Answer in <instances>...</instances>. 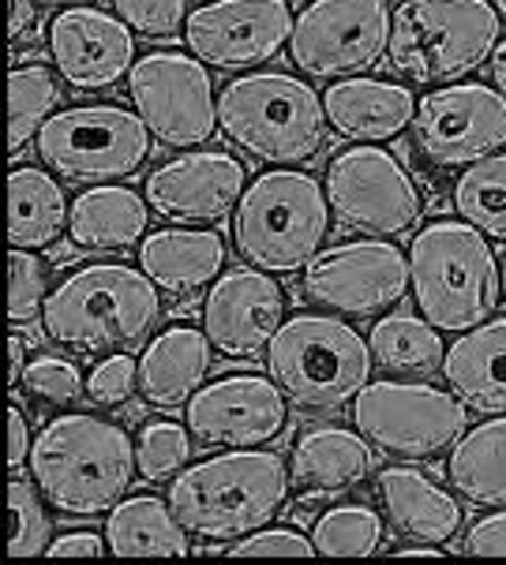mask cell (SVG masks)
<instances>
[{
	"instance_id": "obj_1",
	"label": "cell",
	"mask_w": 506,
	"mask_h": 565,
	"mask_svg": "<svg viewBox=\"0 0 506 565\" xmlns=\"http://www.w3.org/2000/svg\"><path fill=\"white\" fill-rule=\"evenodd\" d=\"M136 468L139 457L128 430L87 412L50 419L31 449V472L42 498L80 521L120 505Z\"/></svg>"
},
{
	"instance_id": "obj_2",
	"label": "cell",
	"mask_w": 506,
	"mask_h": 565,
	"mask_svg": "<svg viewBox=\"0 0 506 565\" xmlns=\"http://www.w3.org/2000/svg\"><path fill=\"white\" fill-rule=\"evenodd\" d=\"M158 319V285L120 263H94L68 274L42 311L45 338L80 356L139 349Z\"/></svg>"
},
{
	"instance_id": "obj_3",
	"label": "cell",
	"mask_w": 506,
	"mask_h": 565,
	"mask_svg": "<svg viewBox=\"0 0 506 565\" xmlns=\"http://www.w3.org/2000/svg\"><path fill=\"white\" fill-rule=\"evenodd\" d=\"M289 476L282 454L233 449L185 468L169 483V505L199 540H244L278 516Z\"/></svg>"
},
{
	"instance_id": "obj_4",
	"label": "cell",
	"mask_w": 506,
	"mask_h": 565,
	"mask_svg": "<svg viewBox=\"0 0 506 565\" xmlns=\"http://www.w3.org/2000/svg\"><path fill=\"white\" fill-rule=\"evenodd\" d=\"M409 289L435 330L465 333L499 308L503 270L476 225L432 222L409 244Z\"/></svg>"
},
{
	"instance_id": "obj_5",
	"label": "cell",
	"mask_w": 506,
	"mask_h": 565,
	"mask_svg": "<svg viewBox=\"0 0 506 565\" xmlns=\"http://www.w3.org/2000/svg\"><path fill=\"white\" fill-rule=\"evenodd\" d=\"M218 128L244 154L271 166H304L327 142V109L297 75L260 72L222 90Z\"/></svg>"
},
{
	"instance_id": "obj_6",
	"label": "cell",
	"mask_w": 506,
	"mask_h": 565,
	"mask_svg": "<svg viewBox=\"0 0 506 565\" xmlns=\"http://www.w3.org/2000/svg\"><path fill=\"white\" fill-rule=\"evenodd\" d=\"M330 214L327 188L308 172H263L233 214L236 252L266 274H297L327 244Z\"/></svg>"
},
{
	"instance_id": "obj_7",
	"label": "cell",
	"mask_w": 506,
	"mask_h": 565,
	"mask_svg": "<svg viewBox=\"0 0 506 565\" xmlns=\"http://www.w3.org/2000/svg\"><path fill=\"white\" fill-rule=\"evenodd\" d=\"M376 367L371 344L330 315H297L282 322L266 349V371L304 412H334L357 401Z\"/></svg>"
},
{
	"instance_id": "obj_8",
	"label": "cell",
	"mask_w": 506,
	"mask_h": 565,
	"mask_svg": "<svg viewBox=\"0 0 506 565\" xmlns=\"http://www.w3.org/2000/svg\"><path fill=\"white\" fill-rule=\"evenodd\" d=\"M503 19L488 0H405L390 31V68L409 83H457L495 53Z\"/></svg>"
},
{
	"instance_id": "obj_9",
	"label": "cell",
	"mask_w": 506,
	"mask_h": 565,
	"mask_svg": "<svg viewBox=\"0 0 506 565\" xmlns=\"http://www.w3.org/2000/svg\"><path fill=\"white\" fill-rule=\"evenodd\" d=\"M352 424L376 449L405 461L451 449L470 430V405L432 382H368L352 401Z\"/></svg>"
},
{
	"instance_id": "obj_10",
	"label": "cell",
	"mask_w": 506,
	"mask_h": 565,
	"mask_svg": "<svg viewBox=\"0 0 506 565\" xmlns=\"http://www.w3.org/2000/svg\"><path fill=\"white\" fill-rule=\"evenodd\" d=\"M38 154L72 184H109L143 169L150 158V128L117 105H75L42 124Z\"/></svg>"
},
{
	"instance_id": "obj_11",
	"label": "cell",
	"mask_w": 506,
	"mask_h": 565,
	"mask_svg": "<svg viewBox=\"0 0 506 565\" xmlns=\"http://www.w3.org/2000/svg\"><path fill=\"white\" fill-rule=\"evenodd\" d=\"M327 199L341 225L365 236H405L417 228L424 203L405 166L387 150L349 147L338 150L327 166Z\"/></svg>"
},
{
	"instance_id": "obj_12",
	"label": "cell",
	"mask_w": 506,
	"mask_h": 565,
	"mask_svg": "<svg viewBox=\"0 0 506 565\" xmlns=\"http://www.w3.org/2000/svg\"><path fill=\"white\" fill-rule=\"evenodd\" d=\"M390 31L387 0H312L293 23L289 56L315 79H349L383 61Z\"/></svg>"
},
{
	"instance_id": "obj_13",
	"label": "cell",
	"mask_w": 506,
	"mask_h": 565,
	"mask_svg": "<svg viewBox=\"0 0 506 565\" xmlns=\"http://www.w3.org/2000/svg\"><path fill=\"white\" fill-rule=\"evenodd\" d=\"M413 142L435 169L476 166L506 147V98L484 83H451L417 102Z\"/></svg>"
},
{
	"instance_id": "obj_14",
	"label": "cell",
	"mask_w": 506,
	"mask_h": 565,
	"mask_svg": "<svg viewBox=\"0 0 506 565\" xmlns=\"http://www.w3.org/2000/svg\"><path fill=\"white\" fill-rule=\"evenodd\" d=\"M136 113L166 147H199L214 136L218 105L203 61L185 53H150L128 75Z\"/></svg>"
},
{
	"instance_id": "obj_15",
	"label": "cell",
	"mask_w": 506,
	"mask_h": 565,
	"mask_svg": "<svg viewBox=\"0 0 506 565\" xmlns=\"http://www.w3.org/2000/svg\"><path fill=\"white\" fill-rule=\"evenodd\" d=\"M409 292V258L398 252V244L357 241L319 252L304 274V296L323 308L368 319L394 303H402Z\"/></svg>"
},
{
	"instance_id": "obj_16",
	"label": "cell",
	"mask_w": 506,
	"mask_h": 565,
	"mask_svg": "<svg viewBox=\"0 0 506 565\" xmlns=\"http://www.w3.org/2000/svg\"><path fill=\"white\" fill-rule=\"evenodd\" d=\"M293 12L285 0H218L188 15V50L222 72L255 68L274 61L293 38Z\"/></svg>"
},
{
	"instance_id": "obj_17",
	"label": "cell",
	"mask_w": 506,
	"mask_h": 565,
	"mask_svg": "<svg viewBox=\"0 0 506 565\" xmlns=\"http://www.w3.org/2000/svg\"><path fill=\"white\" fill-rule=\"evenodd\" d=\"M282 386L260 375H229L203 386L188 401V430L210 449L266 446L289 424Z\"/></svg>"
},
{
	"instance_id": "obj_18",
	"label": "cell",
	"mask_w": 506,
	"mask_h": 565,
	"mask_svg": "<svg viewBox=\"0 0 506 565\" xmlns=\"http://www.w3.org/2000/svg\"><path fill=\"white\" fill-rule=\"evenodd\" d=\"M285 319V292L271 274L229 270L214 281L203 303V330L229 360H255L271 349Z\"/></svg>"
},
{
	"instance_id": "obj_19",
	"label": "cell",
	"mask_w": 506,
	"mask_h": 565,
	"mask_svg": "<svg viewBox=\"0 0 506 565\" xmlns=\"http://www.w3.org/2000/svg\"><path fill=\"white\" fill-rule=\"evenodd\" d=\"M247 172L233 154L199 150L166 161L147 177V203L166 222H222L244 199Z\"/></svg>"
},
{
	"instance_id": "obj_20",
	"label": "cell",
	"mask_w": 506,
	"mask_h": 565,
	"mask_svg": "<svg viewBox=\"0 0 506 565\" xmlns=\"http://www.w3.org/2000/svg\"><path fill=\"white\" fill-rule=\"evenodd\" d=\"M124 19L98 8H68L50 23V56L75 90H105L136 68V38Z\"/></svg>"
},
{
	"instance_id": "obj_21",
	"label": "cell",
	"mask_w": 506,
	"mask_h": 565,
	"mask_svg": "<svg viewBox=\"0 0 506 565\" xmlns=\"http://www.w3.org/2000/svg\"><path fill=\"white\" fill-rule=\"evenodd\" d=\"M323 109H327V124L338 136L357 142H383L413 128L417 98L398 83L349 75V79L334 83L330 90H323Z\"/></svg>"
},
{
	"instance_id": "obj_22",
	"label": "cell",
	"mask_w": 506,
	"mask_h": 565,
	"mask_svg": "<svg viewBox=\"0 0 506 565\" xmlns=\"http://www.w3.org/2000/svg\"><path fill=\"white\" fill-rule=\"evenodd\" d=\"M210 375V338L196 326H169L139 360V394L147 405L173 412L188 405Z\"/></svg>"
},
{
	"instance_id": "obj_23",
	"label": "cell",
	"mask_w": 506,
	"mask_h": 565,
	"mask_svg": "<svg viewBox=\"0 0 506 565\" xmlns=\"http://www.w3.org/2000/svg\"><path fill=\"white\" fill-rule=\"evenodd\" d=\"M379 502L398 532L417 543H451L462 532L465 510L457 498L428 480L417 468H383L379 472Z\"/></svg>"
},
{
	"instance_id": "obj_24",
	"label": "cell",
	"mask_w": 506,
	"mask_h": 565,
	"mask_svg": "<svg viewBox=\"0 0 506 565\" xmlns=\"http://www.w3.org/2000/svg\"><path fill=\"white\" fill-rule=\"evenodd\" d=\"M139 266L158 289L192 296L218 281L225 266V241L210 228H161L139 244Z\"/></svg>"
},
{
	"instance_id": "obj_25",
	"label": "cell",
	"mask_w": 506,
	"mask_h": 565,
	"mask_svg": "<svg viewBox=\"0 0 506 565\" xmlns=\"http://www.w3.org/2000/svg\"><path fill=\"white\" fill-rule=\"evenodd\" d=\"M443 375L470 408L484 416L506 412V319H488L465 330L446 349Z\"/></svg>"
},
{
	"instance_id": "obj_26",
	"label": "cell",
	"mask_w": 506,
	"mask_h": 565,
	"mask_svg": "<svg viewBox=\"0 0 506 565\" xmlns=\"http://www.w3.org/2000/svg\"><path fill=\"white\" fill-rule=\"evenodd\" d=\"M371 472V443L349 427H312L293 446V483L312 494H341Z\"/></svg>"
},
{
	"instance_id": "obj_27",
	"label": "cell",
	"mask_w": 506,
	"mask_h": 565,
	"mask_svg": "<svg viewBox=\"0 0 506 565\" xmlns=\"http://www.w3.org/2000/svg\"><path fill=\"white\" fill-rule=\"evenodd\" d=\"M150 210L131 188L98 184L72 203L68 233L80 252H124L147 233Z\"/></svg>"
},
{
	"instance_id": "obj_28",
	"label": "cell",
	"mask_w": 506,
	"mask_h": 565,
	"mask_svg": "<svg viewBox=\"0 0 506 565\" xmlns=\"http://www.w3.org/2000/svg\"><path fill=\"white\" fill-rule=\"evenodd\" d=\"M188 535L192 532L177 521L173 505L150 494L113 505L109 521H105L109 551L120 558H185L192 554Z\"/></svg>"
},
{
	"instance_id": "obj_29",
	"label": "cell",
	"mask_w": 506,
	"mask_h": 565,
	"mask_svg": "<svg viewBox=\"0 0 506 565\" xmlns=\"http://www.w3.org/2000/svg\"><path fill=\"white\" fill-rule=\"evenodd\" d=\"M454 491L473 505H506V412L465 430L446 461Z\"/></svg>"
},
{
	"instance_id": "obj_30",
	"label": "cell",
	"mask_w": 506,
	"mask_h": 565,
	"mask_svg": "<svg viewBox=\"0 0 506 565\" xmlns=\"http://www.w3.org/2000/svg\"><path fill=\"white\" fill-rule=\"evenodd\" d=\"M68 203L50 172L23 166L8 177V241L15 247H50L68 225Z\"/></svg>"
},
{
	"instance_id": "obj_31",
	"label": "cell",
	"mask_w": 506,
	"mask_h": 565,
	"mask_svg": "<svg viewBox=\"0 0 506 565\" xmlns=\"http://www.w3.org/2000/svg\"><path fill=\"white\" fill-rule=\"evenodd\" d=\"M368 344L371 356H376V367L390 371V375L432 379L446 363L443 338L435 333L432 322L417 319V315H387V319H379L371 326Z\"/></svg>"
},
{
	"instance_id": "obj_32",
	"label": "cell",
	"mask_w": 506,
	"mask_h": 565,
	"mask_svg": "<svg viewBox=\"0 0 506 565\" xmlns=\"http://www.w3.org/2000/svg\"><path fill=\"white\" fill-rule=\"evenodd\" d=\"M61 102V83L45 64H19L8 75V158H19Z\"/></svg>"
},
{
	"instance_id": "obj_33",
	"label": "cell",
	"mask_w": 506,
	"mask_h": 565,
	"mask_svg": "<svg viewBox=\"0 0 506 565\" xmlns=\"http://www.w3.org/2000/svg\"><path fill=\"white\" fill-rule=\"evenodd\" d=\"M454 206L462 222L476 225L492 241H506V154L465 169L454 184Z\"/></svg>"
},
{
	"instance_id": "obj_34",
	"label": "cell",
	"mask_w": 506,
	"mask_h": 565,
	"mask_svg": "<svg viewBox=\"0 0 506 565\" xmlns=\"http://www.w3.org/2000/svg\"><path fill=\"white\" fill-rule=\"evenodd\" d=\"M312 543L330 558H368L383 547V521L368 505H334L315 521Z\"/></svg>"
},
{
	"instance_id": "obj_35",
	"label": "cell",
	"mask_w": 506,
	"mask_h": 565,
	"mask_svg": "<svg viewBox=\"0 0 506 565\" xmlns=\"http://www.w3.org/2000/svg\"><path fill=\"white\" fill-rule=\"evenodd\" d=\"M192 430L185 424H173V419H155L139 430L136 443V457H139V476L147 483H161L169 476H177L180 468L192 457Z\"/></svg>"
},
{
	"instance_id": "obj_36",
	"label": "cell",
	"mask_w": 506,
	"mask_h": 565,
	"mask_svg": "<svg viewBox=\"0 0 506 565\" xmlns=\"http://www.w3.org/2000/svg\"><path fill=\"white\" fill-rule=\"evenodd\" d=\"M8 513H12V535H8L12 558H34L50 551V513L38 502L34 487L19 476L8 483Z\"/></svg>"
},
{
	"instance_id": "obj_37",
	"label": "cell",
	"mask_w": 506,
	"mask_h": 565,
	"mask_svg": "<svg viewBox=\"0 0 506 565\" xmlns=\"http://www.w3.org/2000/svg\"><path fill=\"white\" fill-rule=\"evenodd\" d=\"M50 285V274H45V263L38 255H31L27 247H15L12 252V296H8V319L15 326L38 319V311H45V292Z\"/></svg>"
},
{
	"instance_id": "obj_38",
	"label": "cell",
	"mask_w": 506,
	"mask_h": 565,
	"mask_svg": "<svg viewBox=\"0 0 506 565\" xmlns=\"http://www.w3.org/2000/svg\"><path fill=\"white\" fill-rule=\"evenodd\" d=\"M23 386H27V394L50 401V405H72L75 397H83L80 367L61 356H38L34 363H27Z\"/></svg>"
},
{
	"instance_id": "obj_39",
	"label": "cell",
	"mask_w": 506,
	"mask_h": 565,
	"mask_svg": "<svg viewBox=\"0 0 506 565\" xmlns=\"http://www.w3.org/2000/svg\"><path fill=\"white\" fill-rule=\"evenodd\" d=\"M117 15L143 38H177L185 26L188 0H113Z\"/></svg>"
},
{
	"instance_id": "obj_40",
	"label": "cell",
	"mask_w": 506,
	"mask_h": 565,
	"mask_svg": "<svg viewBox=\"0 0 506 565\" xmlns=\"http://www.w3.org/2000/svg\"><path fill=\"white\" fill-rule=\"evenodd\" d=\"M139 386V363L131 360V352H109L87 379V397L102 408L124 405Z\"/></svg>"
},
{
	"instance_id": "obj_41",
	"label": "cell",
	"mask_w": 506,
	"mask_h": 565,
	"mask_svg": "<svg viewBox=\"0 0 506 565\" xmlns=\"http://www.w3.org/2000/svg\"><path fill=\"white\" fill-rule=\"evenodd\" d=\"M229 554H236V558H247V554H297V558H312V554H319V551H315V543L308 535H301L293 529H260V532L244 535Z\"/></svg>"
},
{
	"instance_id": "obj_42",
	"label": "cell",
	"mask_w": 506,
	"mask_h": 565,
	"mask_svg": "<svg viewBox=\"0 0 506 565\" xmlns=\"http://www.w3.org/2000/svg\"><path fill=\"white\" fill-rule=\"evenodd\" d=\"M473 554V558H495V554H506V510L503 513H488L465 532L462 547L451 543V554Z\"/></svg>"
},
{
	"instance_id": "obj_43",
	"label": "cell",
	"mask_w": 506,
	"mask_h": 565,
	"mask_svg": "<svg viewBox=\"0 0 506 565\" xmlns=\"http://www.w3.org/2000/svg\"><path fill=\"white\" fill-rule=\"evenodd\" d=\"M109 551V540H102L98 532H68L56 543H50V558H98Z\"/></svg>"
},
{
	"instance_id": "obj_44",
	"label": "cell",
	"mask_w": 506,
	"mask_h": 565,
	"mask_svg": "<svg viewBox=\"0 0 506 565\" xmlns=\"http://www.w3.org/2000/svg\"><path fill=\"white\" fill-rule=\"evenodd\" d=\"M8 435H12V446H8V468L19 472L23 461H31V435H27V416L15 405L8 408Z\"/></svg>"
},
{
	"instance_id": "obj_45",
	"label": "cell",
	"mask_w": 506,
	"mask_h": 565,
	"mask_svg": "<svg viewBox=\"0 0 506 565\" xmlns=\"http://www.w3.org/2000/svg\"><path fill=\"white\" fill-rule=\"evenodd\" d=\"M38 8L34 0H15L12 8V42L15 45H27V42H38Z\"/></svg>"
},
{
	"instance_id": "obj_46",
	"label": "cell",
	"mask_w": 506,
	"mask_h": 565,
	"mask_svg": "<svg viewBox=\"0 0 506 565\" xmlns=\"http://www.w3.org/2000/svg\"><path fill=\"white\" fill-rule=\"evenodd\" d=\"M8 349H12V363H8V386H19L27 375V349H23V338L12 333L8 338Z\"/></svg>"
},
{
	"instance_id": "obj_47",
	"label": "cell",
	"mask_w": 506,
	"mask_h": 565,
	"mask_svg": "<svg viewBox=\"0 0 506 565\" xmlns=\"http://www.w3.org/2000/svg\"><path fill=\"white\" fill-rule=\"evenodd\" d=\"M492 83H495V90L506 98V38L495 45V53H492Z\"/></svg>"
},
{
	"instance_id": "obj_48",
	"label": "cell",
	"mask_w": 506,
	"mask_h": 565,
	"mask_svg": "<svg viewBox=\"0 0 506 565\" xmlns=\"http://www.w3.org/2000/svg\"><path fill=\"white\" fill-rule=\"evenodd\" d=\"M398 554H402V558H439L443 551L439 547H402Z\"/></svg>"
},
{
	"instance_id": "obj_49",
	"label": "cell",
	"mask_w": 506,
	"mask_h": 565,
	"mask_svg": "<svg viewBox=\"0 0 506 565\" xmlns=\"http://www.w3.org/2000/svg\"><path fill=\"white\" fill-rule=\"evenodd\" d=\"M34 4H87V0H34Z\"/></svg>"
},
{
	"instance_id": "obj_50",
	"label": "cell",
	"mask_w": 506,
	"mask_h": 565,
	"mask_svg": "<svg viewBox=\"0 0 506 565\" xmlns=\"http://www.w3.org/2000/svg\"><path fill=\"white\" fill-rule=\"evenodd\" d=\"M492 4H495V12H499L503 23H506V0H492Z\"/></svg>"
},
{
	"instance_id": "obj_51",
	"label": "cell",
	"mask_w": 506,
	"mask_h": 565,
	"mask_svg": "<svg viewBox=\"0 0 506 565\" xmlns=\"http://www.w3.org/2000/svg\"><path fill=\"white\" fill-rule=\"evenodd\" d=\"M503 296H506V263H503Z\"/></svg>"
}]
</instances>
